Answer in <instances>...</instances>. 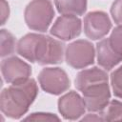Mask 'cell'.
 Wrapping results in <instances>:
<instances>
[{
  "label": "cell",
  "mask_w": 122,
  "mask_h": 122,
  "mask_svg": "<svg viewBox=\"0 0 122 122\" xmlns=\"http://www.w3.org/2000/svg\"><path fill=\"white\" fill-rule=\"evenodd\" d=\"M41 33L30 32L21 37L16 45V52L30 63H35V51Z\"/></svg>",
  "instance_id": "cell-12"
},
{
  "label": "cell",
  "mask_w": 122,
  "mask_h": 122,
  "mask_svg": "<svg viewBox=\"0 0 122 122\" xmlns=\"http://www.w3.org/2000/svg\"><path fill=\"white\" fill-rule=\"evenodd\" d=\"M110 82L113 95L122 99V65L111 73Z\"/></svg>",
  "instance_id": "cell-16"
},
{
  "label": "cell",
  "mask_w": 122,
  "mask_h": 122,
  "mask_svg": "<svg viewBox=\"0 0 122 122\" xmlns=\"http://www.w3.org/2000/svg\"><path fill=\"white\" fill-rule=\"evenodd\" d=\"M80 120L81 121H104L100 112H90V113H87L86 115L84 114L80 118Z\"/></svg>",
  "instance_id": "cell-21"
},
{
  "label": "cell",
  "mask_w": 122,
  "mask_h": 122,
  "mask_svg": "<svg viewBox=\"0 0 122 122\" xmlns=\"http://www.w3.org/2000/svg\"><path fill=\"white\" fill-rule=\"evenodd\" d=\"M0 13H1V25H5L10 16V6L6 0H0Z\"/></svg>",
  "instance_id": "cell-20"
},
{
  "label": "cell",
  "mask_w": 122,
  "mask_h": 122,
  "mask_svg": "<svg viewBox=\"0 0 122 122\" xmlns=\"http://www.w3.org/2000/svg\"><path fill=\"white\" fill-rule=\"evenodd\" d=\"M112 49L122 56V25H117L108 37Z\"/></svg>",
  "instance_id": "cell-17"
},
{
  "label": "cell",
  "mask_w": 122,
  "mask_h": 122,
  "mask_svg": "<svg viewBox=\"0 0 122 122\" xmlns=\"http://www.w3.org/2000/svg\"><path fill=\"white\" fill-rule=\"evenodd\" d=\"M38 95V86L34 79L29 78L20 84H10L0 94V109L4 115L20 119L25 115Z\"/></svg>",
  "instance_id": "cell-2"
},
{
  "label": "cell",
  "mask_w": 122,
  "mask_h": 122,
  "mask_svg": "<svg viewBox=\"0 0 122 122\" xmlns=\"http://www.w3.org/2000/svg\"><path fill=\"white\" fill-rule=\"evenodd\" d=\"M110 11L113 22L116 25H122V0H114Z\"/></svg>",
  "instance_id": "cell-19"
},
{
  "label": "cell",
  "mask_w": 122,
  "mask_h": 122,
  "mask_svg": "<svg viewBox=\"0 0 122 122\" xmlns=\"http://www.w3.org/2000/svg\"><path fill=\"white\" fill-rule=\"evenodd\" d=\"M58 112L66 120H78L87 111L83 97L74 91L62 95L57 102Z\"/></svg>",
  "instance_id": "cell-10"
},
{
  "label": "cell",
  "mask_w": 122,
  "mask_h": 122,
  "mask_svg": "<svg viewBox=\"0 0 122 122\" xmlns=\"http://www.w3.org/2000/svg\"><path fill=\"white\" fill-rule=\"evenodd\" d=\"M100 113L104 121H122V101L110 100L107 107Z\"/></svg>",
  "instance_id": "cell-15"
},
{
  "label": "cell",
  "mask_w": 122,
  "mask_h": 122,
  "mask_svg": "<svg viewBox=\"0 0 122 122\" xmlns=\"http://www.w3.org/2000/svg\"><path fill=\"white\" fill-rule=\"evenodd\" d=\"M55 11L51 0H32L24 11V19L29 29L38 32L48 30Z\"/></svg>",
  "instance_id": "cell-3"
},
{
  "label": "cell",
  "mask_w": 122,
  "mask_h": 122,
  "mask_svg": "<svg viewBox=\"0 0 122 122\" xmlns=\"http://www.w3.org/2000/svg\"><path fill=\"white\" fill-rule=\"evenodd\" d=\"M53 2L60 14L80 16L87 10L88 0H53Z\"/></svg>",
  "instance_id": "cell-13"
},
{
  "label": "cell",
  "mask_w": 122,
  "mask_h": 122,
  "mask_svg": "<svg viewBox=\"0 0 122 122\" xmlns=\"http://www.w3.org/2000/svg\"><path fill=\"white\" fill-rule=\"evenodd\" d=\"M83 28L81 19L76 15L62 14L50 30V33L61 41H70L80 35Z\"/></svg>",
  "instance_id": "cell-9"
},
{
  "label": "cell",
  "mask_w": 122,
  "mask_h": 122,
  "mask_svg": "<svg viewBox=\"0 0 122 122\" xmlns=\"http://www.w3.org/2000/svg\"><path fill=\"white\" fill-rule=\"evenodd\" d=\"M0 45H1V51L0 55L1 57H8L11 55L14 51L16 50V40L15 37L11 32H10L8 30L2 29L0 32Z\"/></svg>",
  "instance_id": "cell-14"
},
{
  "label": "cell",
  "mask_w": 122,
  "mask_h": 122,
  "mask_svg": "<svg viewBox=\"0 0 122 122\" xmlns=\"http://www.w3.org/2000/svg\"><path fill=\"white\" fill-rule=\"evenodd\" d=\"M3 79L9 84H20L31 75V67L17 56H8L1 62Z\"/></svg>",
  "instance_id": "cell-8"
},
{
  "label": "cell",
  "mask_w": 122,
  "mask_h": 122,
  "mask_svg": "<svg viewBox=\"0 0 122 122\" xmlns=\"http://www.w3.org/2000/svg\"><path fill=\"white\" fill-rule=\"evenodd\" d=\"M24 121H60V117H58L54 113L51 112H32L27 117L23 118Z\"/></svg>",
  "instance_id": "cell-18"
},
{
  "label": "cell",
  "mask_w": 122,
  "mask_h": 122,
  "mask_svg": "<svg viewBox=\"0 0 122 122\" xmlns=\"http://www.w3.org/2000/svg\"><path fill=\"white\" fill-rule=\"evenodd\" d=\"M98 65L105 71H111L122 61V56L116 53L111 47L108 38H102L95 48Z\"/></svg>",
  "instance_id": "cell-11"
},
{
  "label": "cell",
  "mask_w": 122,
  "mask_h": 122,
  "mask_svg": "<svg viewBox=\"0 0 122 122\" xmlns=\"http://www.w3.org/2000/svg\"><path fill=\"white\" fill-rule=\"evenodd\" d=\"M95 48L92 42L85 39H78L66 47L65 60L73 69H85L94 63Z\"/></svg>",
  "instance_id": "cell-4"
},
{
  "label": "cell",
  "mask_w": 122,
  "mask_h": 122,
  "mask_svg": "<svg viewBox=\"0 0 122 122\" xmlns=\"http://www.w3.org/2000/svg\"><path fill=\"white\" fill-rule=\"evenodd\" d=\"M38 82L45 92L52 95H60L71 87L67 72L58 67L44 68L38 74Z\"/></svg>",
  "instance_id": "cell-6"
},
{
  "label": "cell",
  "mask_w": 122,
  "mask_h": 122,
  "mask_svg": "<svg viewBox=\"0 0 122 122\" xmlns=\"http://www.w3.org/2000/svg\"><path fill=\"white\" fill-rule=\"evenodd\" d=\"M74 86L81 92L88 112H101L111 100L109 75L104 69L82 70L74 79Z\"/></svg>",
  "instance_id": "cell-1"
},
{
  "label": "cell",
  "mask_w": 122,
  "mask_h": 122,
  "mask_svg": "<svg viewBox=\"0 0 122 122\" xmlns=\"http://www.w3.org/2000/svg\"><path fill=\"white\" fill-rule=\"evenodd\" d=\"M112 30V21L109 15L102 10L88 12L83 20V30L91 40H101Z\"/></svg>",
  "instance_id": "cell-7"
},
{
  "label": "cell",
  "mask_w": 122,
  "mask_h": 122,
  "mask_svg": "<svg viewBox=\"0 0 122 122\" xmlns=\"http://www.w3.org/2000/svg\"><path fill=\"white\" fill-rule=\"evenodd\" d=\"M65 44L49 35L41 34L35 52V63L45 65L60 64L65 58Z\"/></svg>",
  "instance_id": "cell-5"
}]
</instances>
